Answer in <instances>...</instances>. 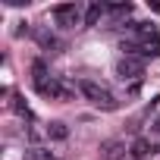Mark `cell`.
<instances>
[{"label":"cell","instance_id":"6da1fadb","mask_svg":"<svg viewBox=\"0 0 160 160\" xmlns=\"http://www.w3.org/2000/svg\"><path fill=\"white\" fill-rule=\"evenodd\" d=\"M75 88L82 91V94H85V98H88L98 110H116V107H119V101H116V98H113L104 85H98L94 78H78V82H75Z\"/></svg>","mask_w":160,"mask_h":160},{"label":"cell","instance_id":"7a4b0ae2","mask_svg":"<svg viewBox=\"0 0 160 160\" xmlns=\"http://www.w3.org/2000/svg\"><path fill=\"white\" fill-rule=\"evenodd\" d=\"M116 78H119V82H129V85L141 82V78H144V60L119 57V60H116Z\"/></svg>","mask_w":160,"mask_h":160},{"label":"cell","instance_id":"3957f363","mask_svg":"<svg viewBox=\"0 0 160 160\" xmlns=\"http://www.w3.org/2000/svg\"><path fill=\"white\" fill-rule=\"evenodd\" d=\"M35 91L41 94V98H47V101H69V88L60 82V78H53V75H47V78H35Z\"/></svg>","mask_w":160,"mask_h":160},{"label":"cell","instance_id":"277c9868","mask_svg":"<svg viewBox=\"0 0 160 160\" xmlns=\"http://www.w3.org/2000/svg\"><path fill=\"white\" fill-rule=\"evenodd\" d=\"M50 16L60 22V28H75L78 22L85 25V16H82V10H78L75 3H57V7L50 10Z\"/></svg>","mask_w":160,"mask_h":160},{"label":"cell","instance_id":"5b68a950","mask_svg":"<svg viewBox=\"0 0 160 160\" xmlns=\"http://www.w3.org/2000/svg\"><path fill=\"white\" fill-rule=\"evenodd\" d=\"M154 151H160V148H154V141L144 138V135L132 138V144H129V157H132V160H144V157H151Z\"/></svg>","mask_w":160,"mask_h":160},{"label":"cell","instance_id":"8992f818","mask_svg":"<svg viewBox=\"0 0 160 160\" xmlns=\"http://www.w3.org/2000/svg\"><path fill=\"white\" fill-rule=\"evenodd\" d=\"M101 151H104V160H122L129 148H126L122 141H104V144H101Z\"/></svg>","mask_w":160,"mask_h":160},{"label":"cell","instance_id":"52a82bcc","mask_svg":"<svg viewBox=\"0 0 160 160\" xmlns=\"http://www.w3.org/2000/svg\"><path fill=\"white\" fill-rule=\"evenodd\" d=\"M104 13H107V3H98V0L88 3V7H85V25H98V22L104 19Z\"/></svg>","mask_w":160,"mask_h":160},{"label":"cell","instance_id":"ba28073f","mask_svg":"<svg viewBox=\"0 0 160 160\" xmlns=\"http://www.w3.org/2000/svg\"><path fill=\"white\" fill-rule=\"evenodd\" d=\"M44 132H47V141H66L69 138V126L66 122H50Z\"/></svg>","mask_w":160,"mask_h":160},{"label":"cell","instance_id":"9c48e42d","mask_svg":"<svg viewBox=\"0 0 160 160\" xmlns=\"http://www.w3.org/2000/svg\"><path fill=\"white\" fill-rule=\"evenodd\" d=\"M35 38H38V44H41L44 50H60V47H63V44H60V38H57V35H50V32H38Z\"/></svg>","mask_w":160,"mask_h":160},{"label":"cell","instance_id":"30bf717a","mask_svg":"<svg viewBox=\"0 0 160 160\" xmlns=\"http://www.w3.org/2000/svg\"><path fill=\"white\" fill-rule=\"evenodd\" d=\"M25 160H57V157H53L47 148L38 144V148H28V151H25Z\"/></svg>","mask_w":160,"mask_h":160},{"label":"cell","instance_id":"8fae6325","mask_svg":"<svg viewBox=\"0 0 160 160\" xmlns=\"http://www.w3.org/2000/svg\"><path fill=\"white\" fill-rule=\"evenodd\" d=\"M13 110H16L19 116H25V119H35V116H32V110H28V104H25L19 94H13Z\"/></svg>","mask_w":160,"mask_h":160},{"label":"cell","instance_id":"7c38bea8","mask_svg":"<svg viewBox=\"0 0 160 160\" xmlns=\"http://www.w3.org/2000/svg\"><path fill=\"white\" fill-rule=\"evenodd\" d=\"M107 13H113V16H132V3H107Z\"/></svg>","mask_w":160,"mask_h":160},{"label":"cell","instance_id":"4fadbf2b","mask_svg":"<svg viewBox=\"0 0 160 160\" xmlns=\"http://www.w3.org/2000/svg\"><path fill=\"white\" fill-rule=\"evenodd\" d=\"M157 107H160V94H157V98H151V104H148V107H144V113H148V116H151V113H154V110H157Z\"/></svg>","mask_w":160,"mask_h":160},{"label":"cell","instance_id":"5bb4252c","mask_svg":"<svg viewBox=\"0 0 160 160\" xmlns=\"http://www.w3.org/2000/svg\"><path fill=\"white\" fill-rule=\"evenodd\" d=\"M138 91H141V82H135V85H129V88H126V94H129V98H135Z\"/></svg>","mask_w":160,"mask_h":160},{"label":"cell","instance_id":"9a60e30c","mask_svg":"<svg viewBox=\"0 0 160 160\" xmlns=\"http://www.w3.org/2000/svg\"><path fill=\"white\" fill-rule=\"evenodd\" d=\"M151 135H160V116H157V119L151 122Z\"/></svg>","mask_w":160,"mask_h":160}]
</instances>
